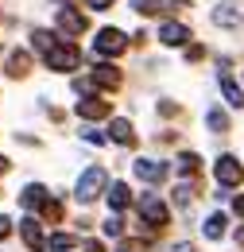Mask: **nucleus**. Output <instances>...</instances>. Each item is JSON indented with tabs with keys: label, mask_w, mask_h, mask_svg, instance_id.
Segmentation results:
<instances>
[{
	"label": "nucleus",
	"mask_w": 244,
	"mask_h": 252,
	"mask_svg": "<svg viewBox=\"0 0 244 252\" xmlns=\"http://www.w3.org/2000/svg\"><path fill=\"white\" fill-rule=\"evenodd\" d=\"M109 183V175H105V167H90L82 179H78V202H93L101 190Z\"/></svg>",
	"instance_id": "f257e3e1"
},
{
	"label": "nucleus",
	"mask_w": 244,
	"mask_h": 252,
	"mask_svg": "<svg viewBox=\"0 0 244 252\" xmlns=\"http://www.w3.org/2000/svg\"><path fill=\"white\" fill-rule=\"evenodd\" d=\"M43 59H47L51 70H78V47H70V43H55Z\"/></svg>",
	"instance_id": "f03ea898"
},
{
	"label": "nucleus",
	"mask_w": 244,
	"mask_h": 252,
	"mask_svg": "<svg viewBox=\"0 0 244 252\" xmlns=\"http://www.w3.org/2000/svg\"><path fill=\"white\" fill-rule=\"evenodd\" d=\"M214 175H217V183H221V187H241L244 167L233 156H221V159H217V167H214Z\"/></svg>",
	"instance_id": "7ed1b4c3"
},
{
	"label": "nucleus",
	"mask_w": 244,
	"mask_h": 252,
	"mask_svg": "<svg viewBox=\"0 0 244 252\" xmlns=\"http://www.w3.org/2000/svg\"><path fill=\"white\" fill-rule=\"evenodd\" d=\"M93 47H97V55H105V59H117L124 47H128V39H124L117 28H105V32L97 35V43H93Z\"/></svg>",
	"instance_id": "20e7f679"
},
{
	"label": "nucleus",
	"mask_w": 244,
	"mask_h": 252,
	"mask_svg": "<svg viewBox=\"0 0 244 252\" xmlns=\"http://www.w3.org/2000/svg\"><path fill=\"white\" fill-rule=\"evenodd\" d=\"M140 218L148 221V225H155V229H163L171 214H167V206H163L155 194H148V198H140Z\"/></svg>",
	"instance_id": "39448f33"
},
{
	"label": "nucleus",
	"mask_w": 244,
	"mask_h": 252,
	"mask_svg": "<svg viewBox=\"0 0 244 252\" xmlns=\"http://www.w3.org/2000/svg\"><path fill=\"white\" fill-rule=\"evenodd\" d=\"M74 109H78V117H86V121H101V117H109V113H113V105H109V101H101V97H82Z\"/></svg>",
	"instance_id": "423d86ee"
},
{
	"label": "nucleus",
	"mask_w": 244,
	"mask_h": 252,
	"mask_svg": "<svg viewBox=\"0 0 244 252\" xmlns=\"http://www.w3.org/2000/svg\"><path fill=\"white\" fill-rule=\"evenodd\" d=\"M132 171H136V179H144V183H163V179H167V163H155V159H136Z\"/></svg>",
	"instance_id": "0eeeda50"
},
{
	"label": "nucleus",
	"mask_w": 244,
	"mask_h": 252,
	"mask_svg": "<svg viewBox=\"0 0 244 252\" xmlns=\"http://www.w3.org/2000/svg\"><path fill=\"white\" fill-rule=\"evenodd\" d=\"M59 28L66 35H82V32H86V16L74 12V8H59Z\"/></svg>",
	"instance_id": "6e6552de"
},
{
	"label": "nucleus",
	"mask_w": 244,
	"mask_h": 252,
	"mask_svg": "<svg viewBox=\"0 0 244 252\" xmlns=\"http://www.w3.org/2000/svg\"><path fill=\"white\" fill-rule=\"evenodd\" d=\"M20 233H24V241H28L31 252H43L47 241H43V229H39V221H35V218H24V221H20Z\"/></svg>",
	"instance_id": "1a4fd4ad"
},
{
	"label": "nucleus",
	"mask_w": 244,
	"mask_h": 252,
	"mask_svg": "<svg viewBox=\"0 0 244 252\" xmlns=\"http://www.w3.org/2000/svg\"><path fill=\"white\" fill-rule=\"evenodd\" d=\"M159 39H163L167 47H183L186 39H190V28H183V24H163V28H159Z\"/></svg>",
	"instance_id": "9d476101"
},
{
	"label": "nucleus",
	"mask_w": 244,
	"mask_h": 252,
	"mask_svg": "<svg viewBox=\"0 0 244 252\" xmlns=\"http://www.w3.org/2000/svg\"><path fill=\"white\" fill-rule=\"evenodd\" d=\"M93 82H97V86H105V90H117V86H121V70H117V66H109V63H101L97 70H93Z\"/></svg>",
	"instance_id": "9b49d317"
},
{
	"label": "nucleus",
	"mask_w": 244,
	"mask_h": 252,
	"mask_svg": "<svg viewBox=\"0 0 244 252\" xmlns=\"http://www.w3.org/2000/svg\"><path fill=\"white\" fill-rule=\"evenodd\" d=\"M31 70V55L28 51H12L8 55V78H24Z\"/></svg>",
	"instance_id": "f8f14e48"
},
{
	"label": "nucleus",
	"mask_w": 244,
	"mask_h": 252,
	"mask_svg": "<svg viewBox=\"0 0 244 252\" xmlns=\"http://www.w3.org/2000/svg\"><path fill=\"white\" fill-rule=\"evenodd\" d=\"M221 94H225V101L233 105V109H241L244 105V94H241V86L229 78V74H221Z\"/></svg>",
	"instance_id": "ddd939ff"
},
{
	"label": "nucleus",
	"mask_w": 244,
	"mask_h": 252,
	"mask_svg": "<svg viewBox=\"0 0 244 252\" xmlns=\"http://www.w3.org/2000/svg\"><path fill=\"white\" fill-rule=\"evenodd\" d=\"M20 202H24V206H31V210H35V206L43 210V206H47V190L39 187V183H31V187H24V194H20Z\"/></svg>",
	"instance_id": "4468645a"
},
{
	"label": "nucleus",
	"mask_w": 244,
	"mask_h": 252,
	"mask_svg": "<svg viewBox=\"0 0 244 252\" xmlns=\"http://www.w3.org/2000/svg\"><path fill=\"white\" fill-rule=\"evenodd\" d=\"M109 132H113V140H117V144H136V132H132V125H128L124 117H117Z\"/></svg>",
	"instance_id": "2eb2a0df"
},
{
	"label": "nucleus",
	"mask_w": 244,
	"mask_h": 252,
	"mask_svg": "<svg viewBox=\"0 0 244 252\" xmlns=\"http://www.w3.org/2000/svg\"><path fill=\"white\" fill-rule=\"evenodd\" d=\"M128 202H132V190L124 187V183H113V190H109V206H113V210H124Z\"/></svg>",
	"instance_id": "dca6fc26"
},
{
	"label": "nucleus",
	"mask_w": 244,
	"mask_h": 252,
	"mask_svg": "<svg viewBox=\"0 0 244 252\" xmlns=\"http://www.w3.org/2000/svg\"><path fill=\"white\" fill-rule=\"evenodd\" d=\"M225 225H229V218H225V214H210V218H206V237H210V241L225 237Z\"/></svg>",
	"instance_id": "f3484780"
},
{
	"label": "nucleus",
	"mask_w": 244,
	"mask_h": 252,
	"mask_svg": "<svg viewBox=\"0 0 244 252\" xmlns=\"http://www.w3.org/2000/svg\"><path fill=\"white\" fill-rule=\"evenodd\" d=\"M214 24H221V28H233V24H241V12H233V4H221L214 12Z\"/></svg>",
	"instance_id": "a211bd4d"
},
{
	"label": "nucleus",
	"mask_w": 244,
	"mask_h": 252,
	"mask_svg": "<svg viewBox=\"0 0 244 252\" xmlns=\"http://www.w3.org/2000/svg\"><path fill=\"white\" fill-rule=\"evenodd\" d=\"M43 218L51 221V225H55V221H62V206L55 202V198H47V206H43Z\"/></svg>",
	"instance_id": "6ab92c4d"
},
{
	"label": "nucleus",
	"mask_w": 244,
	"mask_h": 252,
	"mask_svg": "<svg viewBox=\"0 0 244 252\" xmlns=\"http://www.w3.org/2000/svg\"><path fill=\"white\" fill-rule=\"evenodd\" d=\"M179 171H183V175H194V171H198V156H194V152L179 156Z\"/></svg>",
	"instance_id": "aec40b11"
},
{
	"label": "nucleus",
	"mask_w": 244,
	"mask_h": 252,
	"mask_svg": "<svg viewBox=\"0 0 244 252\" xmlns=\"http://www.w3.org/2000/svg\"><path fill=\"white\" fill-rule=\"evenodd\" d=\"M206 121H210V128H214V132H225V128H229V117H225L221 109H214V113H210Z\"/></svg>",
	"instance_id": "412c9836"
},
{
	"label": "nucleus",
	"mask_w": 244,
	"mask_h": 252,
	"mask_svg": "<svg viewBox=\"0 0 244 252\" xmlns=\"http://www.w3.org/2000/svg\"><path fill=\"white\" fill-rule=\"evenodd\" d=\"M105 233H109V237H121V233H124V221L117 218V214H109V221H105Z\"/></svg>",
	"instance_id": "4be33fe9"
},
{
	"label": "nucleus",
	"mask_w": 244,
	"mask_h": 252,
	"mask_svg": "<svg viewBox=\"0 0 244 252\" xmlns=\"http://www.w3.org/2000/svg\"><path fill=\"white\" fill-rule=\"evenodd\" d=\"M159 8H163L159 0H136V12H144V16H155Z\"/></svg>",
	"instance_id": "5701e85b"
},
{
	"label": "nucleus",
	"mask_w": 244,
	"mask_h": 252,
	"mask_svg": "<svg viewBox=\"0 0 244 252\" xmlns=\"http://www.w3.org/2000/svg\"><path fill=\"white\" fill-rule=\"evenodd\" d=\"M70 245H74L70 233H55V237H51V249H70Z\"/></svg>",
	"instance_id": "b1692460"
},
{
	"label": "nucleus",
	"mask_w": 244,
	"mask_h": 252,
	"mask_svg": "<svg viewBox=\"0 0 244 252\" xmlns=\"http://www.w3.org/2000/svg\"><path fill=\"white\" fill-rule=\"evenodd\" d=\"M86 140H90V144H105V136H101L97 128H86Z\"/></svg>",
	"instance_id": "393cba45"
},
{
	"label": "nucleus",
	"mask_w": 244,
	"mask_h": 252,
	"mask_svg": "<svg viewBox=\"0 0 244 252\" xmlns=\"http://www.w3.org/2000/svg\"><path fill=\"white\" fill-rule=\"evenodd\" d=\"M140 249H144V241H124L121 245V252H140Z\"/></svg>",
	"instance_id": "a878e982"
},
{
	"label": "nucleus",
	"mask_w": 244,
	"mask_h": 252,
	"mask_svg": "<svg viewBox=\"0 0 244 252\" xmlns=\"http://www.w3.org/2000/svg\"><path fill=\"white\" fill-rule=\"evenodd\" d=\"M86 4H90L93 12H105V8H109V4H113V0H86Z\"/></svg>",
	"instance_id": "bb28decb"
},
{
	"label": "nucleus",
	"mask_w": 244,
	"mask_h": 252,
	"mask_svg": "<svg viewBox=\"0 0 244 252\" xmlns=\"http://www.w3.org/2000/svg\"><path fill=\"white\" fill-rule=\"evenodd\" d=\"M179 206H190V187H179Z\"/></svg>",
	"instance_id": "cd10ccee"
},
{
	"label": "nucleus",
	"mask_w": 244,
	"mask_h": 252,
	"mask_svg": "<svg viewBox=\"0 0 244 252\" xmlns=\"http://www.w3.org/2000/svg\"><path fill=\"white\" fill-rule=\"evenodd\" d=\"M8 233H12V221H8V218H0V241H4Z\"/></svg>",
	"instance_id": "c85d7f7f"
},
{
	"label": "nucleus",
	"mask_w": 244,
	"mask_h": 252,
	"mask_svg": "<svg viewBox=\"0 0 244 252\" xmlns=\"http://www.w3.org/2000/svg\"><path fill=\"white\" fill-rule=\"evenodd\" d=\"M233 210H237V214L244 218V198H237V202H233Z\"/></svg>",
	"instance_id": "c756f323"
},
{
	"label": "nucleus",
	"mask_w": 244,
	"mask_h": 252,
	"mask_svg": "<svg viewBox=\"0 0 244 252\" xmlns=\"http://www.w3.org/2000/svg\"><path fill=\"white\" fill-rule=\"evenodd\" d=\"M86 252H105V249H101L97 241H90V245H86Z\"/></svg>",
	"instance_id": "7c9ffc66"
},
{
	"label": "nucleus",
	"mask_w": 244,
	"mask_h": 252,
	"mask_svg": "<svg viewBox=\"0 0 244 252\" xmlns=\"http://www.w3.org/2000/svg\"><path fill=\"white\" fill-rule=\"evenodd\" d=\"M171 252H194V249H190V245H179V249H171Z\"/></svg>",
	"instance_id": "2f4dec72"
},
{
	"label": "nucleus",
	"mask_w": 244,
	"mask_h": 252,
	"mask_svg": "<svg viewBox=\"0 0 244 252\" xmlns=\"http://www.w3.org/2000/svg\"><path fill=\"white\" fill-rule=\"evenodd\" d=\"M4 171H8V159H4V156H0V175H4Z\"/></svg>",
	"instance_id": "473e14b6"
},
{
	"label": "nucleus",
	"mask_w": 244,
	"mask_h": 252,
	"mask_svg": "<svg viewBox=\"0 0 244 252\" xmlns=\"http://www.w3.org/2000/svg\"><path fill=\"white\" fill-rule=\"evenodd\" d=\"M237 241H241V245H244V229H237Z\"/></svg>",
	"instance_id": "72a5a7b5"
}]
</instances>
